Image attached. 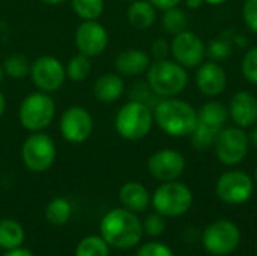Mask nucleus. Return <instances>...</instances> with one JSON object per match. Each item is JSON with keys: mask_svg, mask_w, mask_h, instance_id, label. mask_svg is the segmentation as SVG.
<instances>
[{"mask_svg": "<svg viewBox=\"0 0 257 256\" xmlns=\"http://www.w3.org/2000/svg\"><path fill=\"white\" fill-rule=\"evenodd\" d=\"M29 77L38 91L51 94L63 86L66 80V71L65 65L57 57L44 54L32 60Z\"/></svg>", "mask_w": 257, "mask_h": 256, "instance_id": "obj_9", "label": "nucleus"}, {"mask_svg": "<svg viewBox=\"0 0 257 256\" xmlns=\"http://www.w3.org/2000/svg\"><path fill=\"white\" fill-rule=\"evenodd\" d=\"M3 256H35L29 249H24V247H15V249H11V250H5Z\"/></svg>", "mask_w": 257, "mask_h": 256, "instance_id": "obj_38", "label": "nucleus"}, {"mask_svg": "<svg viewBox=\"0 0 257 256\" xmlns=\"http://www.w3.org/2000/svg\"><path fill=\"white\" fill-rule=\"evenodd\" d=\"M119 201L123 205V208L137 214V213H143L148 210L151 204V195L143 184L130 181L120 187Z\"/></svg>", "mask_w": 257, "mask_h": 256, "instance_id": "obj_21", "label": "nucleus"}, {"mask_svg": "<svg viewBox=\"0 0 257 256\" xmlns=\"http://www.w3.org/2000/svg\"><path fill=\"white\" fill-rule=\"evenodd\" d=\"M157 9L160 11H166V9H170V8H175V6H179L181 2L184 0H149Z\"/></svg>", "mask_w": 257, "mask_h": 256, "instance_id": "obj_37", "label": "nucleus"}, {"mask_svg": "<svg viewBox=\"0 0 257 256\" xmlns=\"http://www.w3.org/2000/svg\"><path fill=\"white\" fill-rule=\"evenodd\" d=\"M125 92V81L117 72H104L101 74L92 88L93 97L99 103H116Z\"/></svg>", "mask_w": 257, "mask_h": 256, "instance_id": "obj_20", "label": "nucleus"}, {"mask_svg": "<svg viewBox=\"0 0 257 256\" xmlns=\"http://www.w3.org/2000/svg\"><path fill=\"white\" fill-rule=\"evenodd\" d=\"M151 65V56L140 48H126L120 51L114 59L116 72L122 77H137L148 71Z\"/></svg>", "mask_w": 257, "mask_h": 256, "instance_id": "obj_19", "label": "nucleus"}, {"mask_svg": "<svg viewBox=\"0 0 257 256\" xmlns=\"http://www.w3.org/2000/svg\"><path fill=\"white\" fill-rule=\"evenodd\" d=\"M196 86L203 95L217 97L227 86V74L218 62H203L196 72Z\"/></svg>", "mask_w": 257, "mask_h": 256, "instance_id": "obj_17", "label": "nucleus"}, {"mask_svg": "<svg viewBox=\"0 0 257 256\" xmlns=\"http://www.w3.org/2000/svg\"><path fill=\"white\" fill-rule=\"evenodd\" d=\"M229 116L236 127L248 128L257 122V98L248 91L236 92L229 104Z\"/></svg>", "mask_w": 257, "mask_h": 256, "instance_id": "obj_18", "label": "nucleus"}, {"mask_svg": "<svg viewBox=\"0 0 257 256\" xmlns=\"http://www.w3.org/2000/svg\"><path fill=\"white\" fill-rule=\"evenodd\" d=\"M3 78H5V71H3V66L0 65V83L3 81Z\"/></svg>", "mask_w": 257, "mask_h": 256, "instance_id": "obj_44", "label": "nucleus"}, {"mask_svg": "<svg viewBox=\"0 0 257 256\" xmlns=\"http://www.w3.org/2000/svg\"><path fill=\"white\" fill-rule=\"evenodd\" d=\"M130 100L140 101V103L149 106L151 109H154V107L160 103L161 97H158V95L151 89V86L148 84V81H146V83L139 81V83H134V84L131 86Z\"/></svg>", "mask_w": 257, "mask_h": 256, "instance_id": "obj_30", "label": "nucleus"}, {"mask_svg": "<svg viewBox=\"0 0 257 256\" xmlns=\"http://www.w3.org/2000/svg\"><path fill=\"white\" fill-rule=\"evenodd\" d=\"M21 161L30 172L48 170L57 157V148L51 136L44 131L30 133L21 145Z\"/></svg>", "mask_w": 257, "mask_h": 256, "instance_id": "obj_7", "label": "nucleus"}, {"mask_svg": "<svg viewBox=\"0 0 257 256\" xmlns=\"http://www.w3.org/2000/svg\"><path fill=\"white\" fill-rule=\"evenodd\" d=\"M71 214H72V205L65 198H54L45 207V219L54 226L65 225L71 219Z\"/></svg>", "mask_w": 257, "mask_h": 256, "instance_id": "obj_25", "label": "nucleus"}, {"mask_svg": "<svg viewBox=\"0 0 257 256\" xmlns=\"http://www.w3.org/2000/svg\"><path fill=\"white\" fill-rule=\"evenodd\" d=\"M6 106H8L6 97L3 95V92H0V119H2V116L5 115V112H6Z\"/></svg>", "mask_w": 257, "mask_h": 256, "instance_id": "obj_40", "label": "nucleus"}, {"mask_svg": "<svg viewBox=\"0 0 257 256\" xmlns=\"http://www.w3.org/2000/svg\"><path fill=\"white\" fill-rule=\"evenodd\" d=\"M154 125V112L149 106L130 100L125 103L114 116V130L125 140L145 139Z\"/></svg>", "mask_w": 257, "mask_h": 256, "instance_id": "obj_5", "label": "nucleus"}, {"mask_svg": "<svg viewBox=\"0 0 257 256\" xmlns=\"http://www.w3.org/2000/svg\"><path fill=\"white\" fill-rule=\"evenodd\" d=\"M71 6L77 17L83 21L86 20H98L105 8L104 0H71Z\"/></svg>", "mask_w": 257, "mask_h": 256, "instance_id": "obj_29", "label": "nucleus"}, {"mask_svg": "<svg viewBox=\"0 0 257 256\" xmlns=\"http://www.w3.org/2000/svg\"><path fill=\"white\" fill-rule=\"evenodd\" d=\"M128 23L139 30H146L157 20V8L149 0H133L126 11Z\"/></svg>", "mask_w": 257, "mask_h": 256, "instance_id": "obj_22", "label": "nucleus"}, {"mask_svg": "<svg viewBox=\"0 0 257 256\" xmlns=\"http://www.w3.org/2000/svg\"><path fill=\"white\" fill-rule=\"evenodd\" d=\"M170 54L184 68H196L203 63V59L206 56V47L200 36H197L194 32L184 30L175 35V38L172 39Z\"/></svg>", "mask_w": 257, "mask_h": 256, "instance_id": "obj_15", "label": "nucleus"}, {"mask_svg": "<svg viewBox=\"0 0 257 256\" xmlns=\"http://www.w3.org/2000/svg\"><path fill=\"white\" fill-rule=\"evenodd\" d=\"M242 20L251 32L257 33V0H245L244 2Z\"/></svg>", "mask_w": 257, "mask_h": 256, "instance_id": "obj_35", "label": "nucleus"}, {"mask_svg": "<svg viewBox=\"0 0 257 256\" xmlns=\"http://www.w3.org/2000/svg\"><path fill=\"white\" fill-rule=\"evenodd\" d=\"M99 231L110 247L126 250L140 243L143 225L136 213L122 207L110 210L102 217Z\"/></svg>", "mask_w": 257, "mask_h": 256, "instance_id": "obj_1", "label": "nucleus"}, {"mask_svg": "<svg viewBox=\"0 0 257 256\" xmlns=\"http://www.w3.org/2000/svg\"><path fill=\"white\" fill-rule=\"evenodd\" d=\"M56 116V103L50 94L35 91L29 94L18 107L20 125L29 133L44 131L51 125Z\"/></svg>", "mask_w": 257, "mask_h": 256, "instance_id": "obj_6", "label": "nucleus"}, {"mask_svg": "<svg viewBox=\"0 0 257 256\" xmlns=\"http://www.w3.org/2000/svg\"><path fill=\"white\" fill-rule=\"evenodd\" d=\"M229 118V109L220 101H209L197 112V124L191 137V145L197 151H208L214 146L217 136L224 128Z\"/></svg>", "mask_w": 257, "mask_h": 256, "instance_id": "obj_4", "label": "nucleus"}, {"mask_svg": "<svg viewBox=\"0 0 257 256\" xmlns=\"http://www.w3.org/2000/svg\"><path fill=\"white\" fill-rule=\"evenodd\" d=\"M151 54L155 60L167 59L170 54V44L164 38H157L151 45Z\"/></svg>", "mask_w": 257, "mask_h": 256, "instance_id": "obj_36", "label": "nucleus"}, {"mask_svg": "<svg viewBox=\"0 0 257 256\" xmlns=\"http://www.w3.org/2000/svg\"><path fill=\"white\" fill-rule=\"evenodd\" d=\"M38 2H41L44 5H50V6H56V5H60V3L66 2V0H38Z\"/></svg>", "mask_w": 257, "mask_h": 256, "instance_id": "obj_41", "label": "nucleus"}, {"mask_svg": "<svg viewBox=\"0 0 257 256\" xmlns=\"http://www.w3.org/2000/svg\"><path fill=\"white\" fill-rule=\"evenodd\" d=\"M65 71H66L68 80L75 81V83L84 81L92 74V60H90V57L78 53V54L69 57V60L65 65Z\"/></svg>", "mask_w": 257, "mask_h": 256, "instance_id": "obj_24", "label": "nucleus"}, {"mask_svg": "<svg viewBox=\"0 0 257 256\" xmlns=\"http://www.w3.org/2000/svg\"><path fill=\"white\" fill-rule=\"evenodd\" d=\"M248 139H250V142H251L254 146H257V127H254V128H253V131L250 133Z\"/></svg>", "mask_w": 257, "mask_h": 256, "instance_id": "obj_42", "label": "nucleus"}, {"mask_svg": "<svg viewBox=\"0 0 257 256\" xmlns=\"http://www.w3.org/2000/svg\"><path fill=\"white\" fill-rule=\"evenodd\" d=\"M74 41L78 53L92 59L105 51L110 38L107 29L98 20H86L78 24Z\"/></svg>", "mask_w": 257, "mask_h": 256, "instance_id": "obj_14", "label": "nucleus"}, {"mask_svg": "<svg viewBox=\"0 0 257 256\" xmlns=\"http://www.w3.org/2000/svg\"><path fill=\"white\" fill-rule=\"evenodd\" d=\"M62 137L74 145L86 142L93 133V118L83 106H71L63 110L59 121Z\"/></svg>", "mask_w": 257, "mask_h": 256, "instance_id": "obj_12", "label": "nucleus"}, {"mask_svg": "<svg viewBox=\"0 0 257 256\" xmlns=\"http://www.w3.org/2000/svg\"><path fill=\"white\" fill-rule=\"evenodd\" d=\"M151 201L155 211L164 217H179L191 208L193 193L182 183L167 181L155 190Z\"/></svg>", "mask_w": 257, "mask_h": 256, "instance_id": "obj_8", "label": "nucleus"}, {"mask_svg": "<svg viewBox=\"0 0 257 256\" xmlns=\"http://www.w3.org/2000/svg\"><path fill=\"white\" fill-rule=\"evenodd\" d=\"M122 2H133V0H122Z\"/></svg>", "mask_w": 257, "mask_h": 256, "instance_id": "obj_46", "label": "nucleus"}, {"mask_svg": "<svg viewBox=\"0 0 257 256\" xmlns=\"http://www.w3.org/2000/svg\"><path fill=\"white\" fill-rule=\"evenodd\" d=\"M224 2H227V0H205V3H209V5H212V6H218V5H223Z\"/></svg>", "mask_w": 257, "mask_h": 256, "instance_id": "obj_43", "label": "nucleus"}, {"mask_svg": "<svg viewBox=\"0 0 257 256\" xmlns=\"http://www.w3.org/2000/svg\"><path fill=\"white\" fill-rule=\"evenodd\" d=\"M202 241L209 253L217 256L229 255L239 246L241 232L233 222L217 220L205 229Z\"/></svg>", "mask_w": 257, "mask_h": 256, "instance_id": "obj_11", "label": "nucleus"}, {"mask_svg": "<svg viewBox=\"0 0 257 256\" xmlns=\"http://www.w3.org/2000/svg\"><path fill=\"white\" fill-rule=\"evenodd\" d=\"M161 26L163 29L170 33V35H178L184 30H187L188 27V17L185 15L184 9H181L179 6L166 9L161 18Z\"/></svg>", "mask_w": 257, "mask_h": 256, "instance_id": "obj_27", "label": "nucleus"}, {"mask_svg": "<svg viewBox=\"0 0 257 256\" xmlns=\"http://www.w3.org/2000/svg\"><path fill=\"white\" fill-rule=\"evenodd\" d=\"M241 69L245 80H248L253 84H257V47H251L244 54Z\"/></svg>", "mask_w": 257, "mask_h": 256, "instance_id": "obj_32", "label": "nucleus"}, {"mask_svg": "<svg viewBox=\"0 0 257 256\" xmlns=\"http://www.w3.org/2000/svg\"><path fill=\"white\" fill-rule=\"evenodd\" d=\"M136 256H175V253L169 246L158 241H151L143 244Z\"/></svg>", "mask_w": 257, "mask_h": 256, "instance_id": "obj_34", "label": "nucleus"}, {"mask_svg": "<svg viewBox=\"0 0 257 256\" xmlns=\"http://www.w3.org/2000/svg\"><path fill=\"white\" fill-rule=\"evenodd\" d=\"M250 139L241 127L223 128L214 143L215 155L220 163L226 166H235L241 163L248 154Z\"/></svg>", "mask_w": 257, "mask_h": 256, "instance_id": "obj_10", "label": "nucleus"}, {"mask_svg": "<svg viewBox=\"0 0 257 256\" xmlns=\"http://www.w3.org/2000/svg\"><path fill=\"white\" fill-rule=\"evenodd\" d=\"M146 81L158 97L173 98L185 91L188 84V74L176 60L161 59L151 62L146 71Z\"/></svg>", "mask_w": 257, "mask_h": 256, "instance_id": "obj_3", "label": "nucleus"}, {"mask_svg": "<svg viewBox=\"0 0 257 256\" xmlns=\"http://www.w3.org/2000/svg\"><path fill=\"white\" fill-rule=\"evenodd\" d=\"M217 196L229 205L245 204L253 192V180L242 170H229L223 174L217 181Z\"/></svg>", "mask_w": 257, "mask_h": 256, "instance_id": "obj_13", "label": "nucleus"}, {"mask_svg": "<svg viewBox=\"0 0 257 256\" xmlns=\"http://www.w3.org/2000/svg\"><path fill=\"white\" fill-rule=\"evenodd\" d=\"M152 112L154 122L172 137L190 136L197 124V110L179 98H161Z\"/></svg>", "mask_w": 257, "mask_h": 256, "instance_id": "obj_2", "label": "nucleus"}, {"mask_svg": "<svg viewBox=\"0 0 257 256\" xmlns=\"http://www.w3.org/2000/svg\"><path fill=\"white\" fill-rule=\"evenodd\" d=\"M26 238L24 228L14 219L0 220V249L11 250L23 246Z\"/></svg>", "mask_w": 257, "mask_h": 256, "instance_id": "obj_23", "label": "nucleus"}, {"mask_svg": "<svg viewBox=\"0 0 257 256\" xmlns=\"http://www.w3.org/2000/svg\"><path fill=\"white\" fill-rule=\"evenodd\" d=\"M230 53H232V42L226 36H218L212 39L206 48V54L215 62L227 59Z\"/></svg>", "mask_w": 257, "mask_h": 256, "instance_id": "obj_31", "label": "nucleus"}, {"mask_svg": "<svg viewBox=\"0 0 257 256\" xmlns=\"http://www.w3.org/2000/svg\"><path fill=\"white\" fill-rule=\"evenodd\" d=\"M166 229V220L164 216L160 213H154L149 214L143 223V231L149 235V237H160Z\"/></svg>", "mask_w": 257, "mask_h": 256, "instance_id": "obj_33", "label": "nucleus"}, {"mask_svg": "<svg viewBox=\"0 0 257 256\" xmlns=\"http://www.w3.org/2000/svg\"><path fill=\"white\" fill-rule=\"evenodd\" d=\"M148 170L161 183L176 181L185 170V158L175 149H160L149 157Z\"/></svg>", "mask_w": 257, "mask_h": 256, "instance_id": "obj_16", "label": "nucleus"}, {"mask_svg": "<svg viewBox=\"0 0 257 256\" xmlns=\"http://www.w3.org/2000/svg\"><path fill=\"white\" fill-rule=\"evenodd\" d=\"M30 65L32 62L23 53H12L2 63L5 75L15 78V80H21L27 77L30 74Z\"/></svg>", "mask_w": 257, "mask_h": 256, "instance_id": "obj_26", "label": "nucleus"}, {"mask_svg": "<svg viewBox=\"0 0 257 256\" xmlns=\"http://www.w3.org/2000/svg\"><path fill=\"white\" fill-rule=\"evenodd\" d=\"M75 256H110V246L101 235H89L77 244Z\"/></svg>", "mask_w": 257, "mask_h": 256, "instance_id": "obj_28", "label": "nucleus"}, {"mask_svg": "<svg viewBox=\"0 0 257 256\" xmlns=\"http://www.w3.org/2000/svg\"><path fill=\"white\" fill-rule=\"evenodd\" d=\"M184 2H185L187 8H190V9H199L205 3V0H184Z\"/></svg>", "mask_w": 257, "mask_h": 256, "instance_id": "obj_39", "label": "nucleus"}, {"mask_svg": "<svg viewBox=\"0 0 257 256\" xmlns=\"http://www.w3.org/2000/svg\"><path fill=\"white\" fill-rule=\"evenodd\" d=\"M254 180L257 181V166H256V170H254Z\"/></svg>", "mask_w": 257, "mask_h": 256, "instance_id": "obj_45", "label": "nucleus"}]
</instances>
